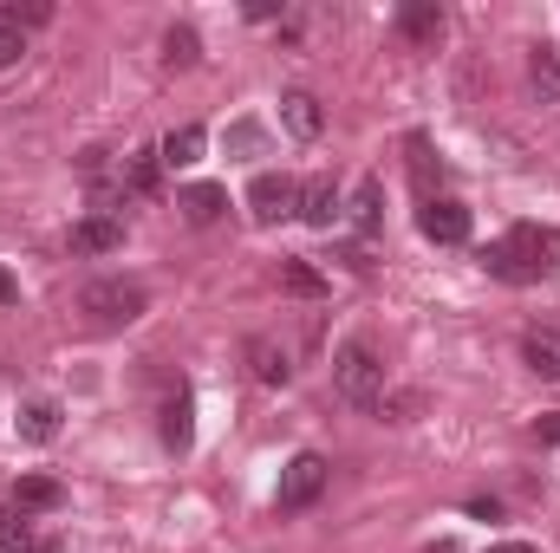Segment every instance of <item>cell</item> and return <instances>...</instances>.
I'll use <instances>...</instances> for the list:
<instances>
[{
	"label": "cell",
	"instance_id": "7a4b0ae2",
	"mask_svg": "<svg viewBox=\"0 0 560 553\" xmlns=\"http://www.w3.org/2000/svg\"><path fill=\"white\" fill-rule=\"evenodd\" d=\"M332 391H339L346 404H359V411L385 398V358H378L372 339H346V345H339V358H332Z\"/></svg>",
	"mask_w": 560,
	"mask_h": 553
},
{
	"label": "cell",
	"instance_id": "2e32d148",
	"mask_svg": "<svg viewBox=\"0 0 560 553\" xmlns=\"http://www.w3.org/2000/svg\"><path fill=\"white\" fill-rule=\"evenodd\" d=\"M248 365H255V378H261V385H287V378H293V365H287V352H280L275 339H261V332H255V339H248Z\"/></svg>",
	"mask_w": 560,
	"mask_h": 553
},
{
	"label": "cell",
	"instance_id": "f1b7e54d",
	"mask_svg": "<svg viewBox=\"0 0 560 553\" xmlns=\"http://www.w3.org/2000/svg\"><path fill=\"white\" fill-rule=\"evenodd\" d=\"M248 20H280V0H248Z\"/></svg>",
	"mask_w": 560,
	"mask_h": 553
},
{
	"label": "cell",
	"instance_id": "9c48e42d",
	"mask_svg": "<svg viewBox=\"0 0 560 553\" xmlns=\"http://www.w3.org/2000/svg\"><path fill=\"white\" fill-rule=\"evenodd\" d=\"M398 33H405V46L436 52V39H443V7H436V0H405V7H398Z\"/></svg>",
	"mask_w": 560,
	"mask_h": 553
},
{
	"label": "cell",
	"instance_id": "8992f818",
	"mask_svg": "<svg viewBox=\"0 0 560 553\" xmlns=\"http://www.w3.org/2000/svg\"><path fill=\"white\" fill-rule=\"evenodd\" d=\"M418 228H423V242H436V248H463L476 222H469V209H463L456 196H423Z\"/></svg>",
	"mask_w": 560,
	"mask_h": 553
},
{
	"label": "cell",
	"instance_id": "44dd1931",
	"mask_svg": "<svg viewBox=\"0 0 560 553\" xmlns=\"http://www.w3.org/2000/svg\"><path fill=\"white\" fill-rule=\"evenodd\" d=\"M280 286H287V293H300V299H326V274H319V268H306V261H280Z\"/></svg>",
	"mask_w": 560,
	"mask_h": 553
},
{
	"label": "cell",
	"instance_id": "3957f363",
	"mask_svg": "<svg viewBox=\"0 0 560 553\" xmlns=\"http://www.w3.org/2000/svg\"><path fill=\"white\" fill-rule=\"evenodd\" d=\"M79 306H85L98 326H131V319L150 313V293H143V280H92Z\"/></svg>",
	"mask_w": 560,
	"mask_h": 553
},
{
	"label": "cell",
	"instance_id": "7c38bea8",
	"mask_svg": "<svg viewBox=\"0 0 560 553\" xmlns=\"http://www.w3.org/2000/svg\"><path fill=\"white\" fill-rule=\"evenodd\" d=\"M346 215H352V228H359V235H378V228H385V183H378V176H365V183L352 189Z\"/></svg>",
	"mask_w": 560,
	"mask_h": 553
},
{
	"label": "cell",
	"instance_id": "ba28073f",
	"mask_svg": "<svg viewBox=\"0 0 560 553\" xmlns=\"http://www.w3.org/2000/svg\"><path fill=\"white\" fill-rule=\"evenodd\" d=\"M118 248H125V222L118 215L98 209V215H79L72 222V255H118Z\"/></svg>",
	"mask_w": 560,
	"mask_h": 553
},
{
	"label": "cell",
	"instance_id": "ac0fdd59",
	"mask_svg": "<svg viewBox=\"0 0 560 553\" xmlns=\"http://www.w3.org/2000/svg\"><path fill=\"white\" fill-rule=\"evenodd\" d=\"M59 404H52V398H33V404H26V411H20V436H26V443H52V436H59Z\"/></svg>",
	"mask_w": 560,
	"mask_h": 553
},
{
	"label": "cell",
	"instance_id": "4dcf8cb0",
	"mask_svg": "<svg viewBox=\"0 0 560 553\" xmlns=\"http://www.w3.org/2000/svg\"><path fill=\"white\" fill-rule=\"evenodd\" d=\"M13 299H20V286H13V274H7V268H0V306H13Z\"/></svg>",
	"mask_w": 560,
	"mask_h": 553
},
{
	"label": "cell",
	"instance_id": "ffe728a7",
	"mask_svg": "<svg viewBox=\"0 0 560 553\" xmlns=\"http://www.w3.org/2000/svg\"><path fill=\"white\" fill-rule=\"evenodd\" d=\"M156 176H163V156L156 150H138L125 163V196H156Z\"/></svg>",
	"mask_w": 560,
	"mask_h": 553
},
{
	"label": "cell",
	"instance_id": "83f0119b",
	"mask_svg": "<svg viewBox=\"0 0 560 553\" xmlns=\"http://www.w3.org/2000/svg\"><path fill=\"white\" fill-rule=\"evenodd\" d=\"M469 515H476V521H495V515H502V502H489V495H476V502H469Z\"/></svg>",
	"mask_w": 560,
	"mask_h": 553
},
{
	"label": "cell",
	"instance_id": "cb8c5ba5",
	"mask_svg": "<svg viewBox=\"0 0 560 553\" xmlns=\"http://www.w3.org/2000/svg\"><path fill=\"white\" fill-rule=\"evenodd\" d=\"M0 548H7V553H39L46 541H39V534L26 528V515L13 508V515H0Z\"/></svg>",
	"mask_w": 560,
	"mask_h": 553
},
{
	"label": "cell",
	"instance_id": "4fadbf2b",
	"mask_svg": "<svg viewBox=\"0 0 560 553\" xmlns=\"http://www.w3.org/2000/svg\"><path fill=\"white\" fill-rule=\"evenodd\" d=\"M528 85H535V98L541 105H560V52L541 39V46H528Z\"/></svg>",
	"mask_w": 560,
	"mask_h": 553
},
{
	"label": "cell",
	"instance_id": "30bf717a",
	"mask_svg": "<svg viewBox=\"0 0 560 553\" xmlns=\"http://www.w3.org/2000/svg\"><path fill=\"white\" fill-rule=\"evenodd\" d=\"M339 215H346V202H339L332 176H313V183H300V222H306V228H332Z\"/></svg>",
	"mask_w": 560,
	"mask_h": 553
},
{
	"label": "cell",
	"instance_id": "603a6c76",
	"mask_svg": "<svg viewBox=\"0 0 560 553\" xmlns=\"http://www.w3.org/2000/svg\"><path fill=\"white\" fill-rule=\"evenodd\" d=\"M46 20H52V0H7V7H0V26H13V33L46 26Z\"/></svg>",
	"mask_w": 560,
	"mask_h": 553
},
{
	"label": "cell",
	"instance_id": "f546056e",
	"mask_svg": "<svg viewBox=\"0 0 560 553\" xmlns=\"http://www.w3.org/2000/svg\"><path fill=\"white\" fill-rule=\"evenodd\" d=\"M535 436H541V443H560V416H541V423H535Z\"/></svg>",
	"mask_w": 560,
	"mask_h": 553
},
{
	"label": "cell",
	"instance_id": "1f68e13d",
	"mask_svg": "<svg viewBox=\"0 0 560 553\" xmlns=\"http://www.w3.org/2000/svg\"><path fill=\"white\" fill-rule=\"evenodd\" d=\"M489 553H535V548H528V541H495Z\"/></svg>",
	"mask_w": 560,
	"mask_h": 553
},
{
	"label": "cell",
	"instance_id": "277c9868",
	"mask_svg": "<svg viewBox=\"0 0 560 553\" xmlns=\"http://www.w3.org/2000/svg\"><path fill=\"white\" fill-rule=\"evenodd\" d=\"M326 475H332V462H326V456H313V449H300V456L280 469L275 508H280V515H300V508H313V502L326 495Z\"/></svg>",
	"mask_w": 560,
	"mask_h": 553
},
{
	"label": "cell",
	"instance_id": "d4e9b609",
	"mask_svg": "<svg viewBox=\"0 0 560 553\" xmlns=\"http://www.w3.org/2000/svg\"><path fill=\"white\" fill-rule=\"evenodd\" d=\"M229 150H242V156H255V150H268V131L242 118V125H229Z\"/></svg>",
	"mask_w": 560,
	"mask_h": 553
},
{
	"label": "cell",
	"instance_id": "7402d4cb",
	"mask_svg": "<svg viewBox=\"0 0 560 553\" xmlns=\"http://www.w3.org/2000/svg\"><path fill=\"white\" fill-rule=\"evenodd\" d=\"M522 358H528V372H535V378H560V345H555V339L528 332V339H522Z\"/></svg>",
	"mask_w": 560,
	"mask_h": 553
},
{
	"label": "cell",
	"instance_id": "6da1fadb",
	"mask_svg": "<svg viewBox=\"0 0 560 553\" xmlns=\"http://www.w3.org/2000/svg\"><path fill=\"white\" fill-rule=\"evenodd\" d=\"M482 268H489L495 280H509V286H535V280H548L560 268V228H535V222L509 228L502 242L482 248Z\"/></svg>",
	"mask_w": 560,
	"mask_h": 553
},
{
	"label": "cell",
	"instance_id": "9a60e30c",
	"mask_svg": "<svg viewBox=\"0 0 560 553\" xmlns=\"http://www.w3.org/2000/svg\"><path fill=\"white\" fill-rule=\"evenodd\" d=\"M202 143H209V131H202V125H176L170 138L156 143V156H163V169H189V163L202 156Z\"/></svg>",
	"mask_w": 560,
	"mask_h": 553
},
{
	"label": "cell",
	"instance_id": "8fae6325",
	"mask_svg": "<svg viewBox=\"0 0 560 553\" xmlns=\"http://www.w3.org/2000/svg\"><path fill=\"white\" fill-rule=\"evenodd\" d=\"M176 209H183L196 228H209V222H222V215H229V189H222V183H189V189L176 196Z\"/></svg>",
	"mask_w": 560,
	"mask_h": 553
},
{
	"label": "cell",
	"instance_id": "5b68a950",
	"mask_svg": "<svg viewBox=\"0 0 560 553\" xmlns=\"http://www.w3.org/2000/svg\"><path fill=\"white\" fill-rule=\"evenodd\" d=\"M248 215H255L261 228H275V222H287V215H300V183L280 176V169H261V176L248 183Z\"/></svg>",
	"mask_w": 560,
	"mask_h": 553
},
{
	"label": "cell",
	"instance_id": "5bb4252c",
	"mask_svg": "<svg viewBox=\"0 0 560 553\" xmlns=\"http://www.w3.org/2000/svg\"><path fill=\"white\" fill-rule=\"evenodd\" d=\"M280 118H287L293 138H319V131H326V111H319L313 92H287V98H280Z\"/></svg>",
	"mask_w": 560,
	"mask_h": 553
},
{
	"label": "cell",
	"instance_id": "484cf974",
	"mask_svg": "<svg viewBox=\"0 0 560 553\" xmlns=\"http://www.w3.org/2000/svg\"><path fill=\"white\" fill-rule=\"evenodd\" d=\"M20 52H26V33L0 26V72H7V66H20Z\"/></svg>",
	"mask_w": 560,
	"mask_h": 553
},
{
	"label": "cell",
	"instance_id": "52a82bcc",
	"mask_svg": "<svg viewBox=\"0 0 560 553\" xmlns=\"http://www.w3.org/2000/svg\"><path fill=\"white\" fill-rule=\"evenodd\" d=\"M189 443H196V398H189V385H176L163 398V449L170 456H189Z\"/></svg>",
	"mask_w": 560,
	"mask_h": 553
},
{
	"label": "cell",
	"instance_id": "d6986e66",
	"mask_svg": "<svg viewBox=\"0 0 560 553\" xmlns=\"http://www.w3.org/2000/svg\"><path fill=\"white\" fill-rule=\"evenodd\" d=\"M196 59H202V39H196V26H170V33H163V66H170V72H189Z\"/></svg>",
	"mask_w": 560,
	"mask_h": 553
},
{
	"label": "cell",
	"instance_id": "e0dca14e",
	"mask_svg": "<svg viewBox=\"0 0 560 553\" xmlns=\"http://www.w3.org/2000/svg\"><path fill=\"white\" fill-rule=\"evenodd\" d=\"M59 502H66V489H59L52 475H20V489H13V508H20V515H26V508L46 515V508H59Z\"/></svg>",
	"mask_w": 560,
	"mask_h": 553
},
{
	"label": "cell",
	"instance_id": "d6a6232c",
	"mask_svg": "<svg viewBox=\"0 0 560 553\" xmlns=\"http://www.w3.org/2000/svg\"><path fill=\"white\" fill-rule=\"evenodd\" d=\"M430 553H463V548H456V541H436V548H430Z\"/></svg>",
	"mask_w": 560,
	"mask_h": 553
},
{
	"label": "cell",
	"instance_id": "4316f807",
	"mask_svg": "<svg viewBox=\"0 0 560 553\" xmlns=\"http://www.w3.org/2000/svg\"><path fill=\"white\" fill-rule=\"evenodd\" d=\"M418 411H423V391H405V398H392V404H385V416H392V423H411Z\"/></svg>",
	"mask_w": 560,
	"mask_h": 553
}]
</instances>
